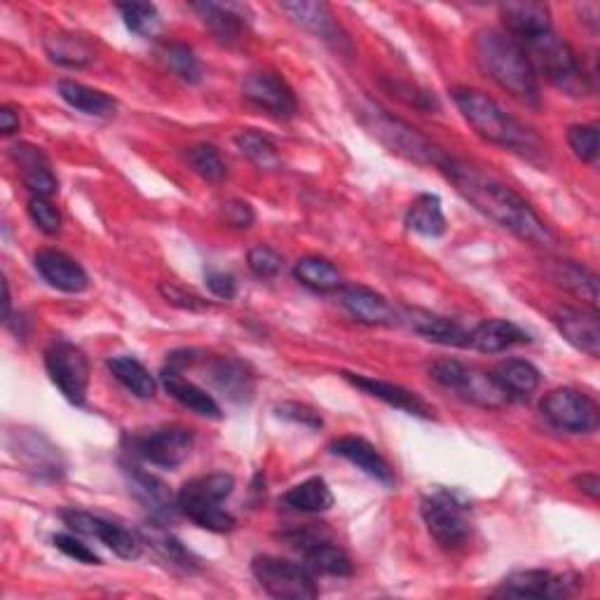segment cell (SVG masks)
I'll return each mask as SVG.
<instances>
[{
  "label": "cell",
  "mask_w": 600,
  "mask_h": 600,
  "mask_svg": "<svg viewBox=\"0 0 600 600\" xmlns=\"http://www.w3.org/2000/svg\"><path fill=\"white\" fill-rule=\"evenodd\" d=\"M474 54L479 68L506 95H512L525 106L539 108L542 97L537 73L516 39L498 29H481L474 35Z\"/></svg>",
  "instance_id": "2"
},
{
  "label": "cell",
  "mask_w": 600,
  "mask_h": 600,
  "mask_svg": "<svg viewBox=\"0 0 600 600\" xmlns=\"http://www.w3.org/2000/svg\"><path fill=\"white\" fill-rule=\"evenodd\" d=\"M493 378H495V383L502 388V392L506 394L509 402H525V399H531L537 392V388L542 383L539 371L525 359L500 361L498 367L493 369Z\"/></svg>",
  "instance_id": "27"
},
{
  "label": "cell",
  "mask_w": 600,
  "mask_h": 600,
  "mask_svg": "<svg viewBox=\"0 0 600 600\" xmlns=\"http://www.w3.org/2000/svg\"><path fill=\"white\" fill-rule=\"evenodd\" d=\"M118 12L122 14L124 26L141 39H153L162 26L160 12L153 3H120Z\"/></svg>",
  "instance_id": "40"
},
{
  "label": "cell",
  "mask_w": 600,
  "mask_h": 600,
  "mask_svg": "<svg viewBox=\"0 0 600 600\" xmlns=\"http://www.w3.org/2000/svg\"><path fill=\"white\" fill-rule=\"evenodd\" d=\"M108 371L113 373V378L124 390H130L139 399H153L157 392V380L134 357L122 354L108 359Z\"/></svg>",
  "instance_id": "35"
},
{
  "label": "cell",
  "mask_w": 600,
  "mask_h": 600,
  "mask_svg": "<svg viewBox=\"0 0 600 600\" xmlns=\"http://www.w3.org/2000/svg\"><path fill=\"white\" fill-rule=\"evenodd\" d=\"M329 450L334 456L348 460L350 465L361 469L367 477L380 481L383 486H394V471L390 462L380 456V450L373 444L361 439V436H340V439H336L329 446Z\"/></svg>",
  "instance_id": "21"
},
{
  "label": "cell",
  "mask_w": 600,
  "mask_h": 600,
  "mask_svg": "<svg viewBox=\"0 0 600 600\" xmlns=\"http://www.w3.org/2000/svg\"><path fill=\"white\" fill-rule=\"evenodd\" d=\"M29 216L33 226L45 234H57L62 230V214L47 197H31L29 199Z\"/></svg>",
  "instance_id": "46"
},
{
  "label": "cell",
  "mask_w": 600,
  "mask_h": 600,
  "mask_svg": "<svg viewBox=\"0 0 600 600\" xmlns=\"http://www.w3.org/2000/svg\"><path fill=\"white\" fill-rule=\"evenodd\" d=\"M294 277L313 291H321V294H329V291L342 288V275L340 270L321 257H305L294 265Z\"/></svg>",
  "instance_id": "37"
},
{
  "label": "cell",
  "mask_w": 600,
  "mask_h": 600,
  "mask_svg": "<svg viewBox=\"0 0 600 600\" xmlns=\"http://www.w3.org/2000/svg\"><path fill=\"white\" fill-rule=\"evenodd\" d=\"M581 587V577L575 572L552 570H519L504 577L498 596L506 598H568Z\"/></svg>",
  "instance_id": "12"
},
{
  "label": "cell",
  "mask_w": 600,
  "mask_h": 600,
  "mask_svg": "<svg viewBox=\"0 0 600 600\" xmlns=\"http://www.w3.org/2000/svg\"><path fill=\"white\" fill-rule=\"evenodd\" d=\"M3 294H6V298H3V319L10 321V303H12V296H10V284L6 280H3Z\"/></svg>",
  "instance_id": "56"
},
{
  "label": "cell",
  "mask_w": 600,
  "mask_h": 600,
  "mask_svg": "<svg viewBox=\"0 0 600 600\" xmlns=\"http://www.w3.org/2000/svg\"><path fill=\"white\" fill-rule=\"evenodd\" d=\"M568 143L581 162H598V124H572L568 130Z\"/></svg>",
  "instance_id": "45"
},
{
  "label": "cell",
  "mask_w": 600,
  "mask_h": 600,
  "mask_svg": "<svg viewBox=\"0 0 600 600\" xmlns=\"http://www.w3.org/2000/svg\"><path fill=\"white\" fill-rule=\"evenodd\" d=\"M157 291H160L162 298H165L174 307H181V310L203 313V310H207V307H209V303L205 298H199L197 294H193V291H188L186 286L174 284V282H162L157 286Z\"/></svg>",
  "instance_id": "47"
},
{
  "label": "cell",
  "mask_w": 600,
  "mask_h": 600,
  "mask_svg": "<svg viewBox=\"0 0 600 600\" xmlns=\"http://www.w3.org/2000/svg\"><path fill=\"white\" fill-rule=\"evenodd\" d=\"M544 272H547V277L556 286L570 291V294L585 301L591 310H596L598 307V277H596L593 270H589L587 265H581L577 261H549L547 265H544Z\"/></svg>",
  "instance_id": "26"
},
{
  "label": "cell",
  "mask_w": 600,
  "mask_h": 600,
  "mask_svg": "<svg viewBox=\"0 0 600 600\" xmlns=\"http://www.w3.org/2000/svg\"><path fill=\"white\" fill-rule=\"evenodd\" d=\"M35 270L39 275L57 291H64V294H83L89 286V277L85 268L70 259L68 253L57 251V249H41L35 253Z\"/></svg>",
  "instance_id": "16"
},
{
  "label": "cell",
  "mask_w": 600,
  "mask_h": 600,
  "mask_svg": "<svg viewBox=\"0 0 600 600\" xmlns=\"http://www.w3.org/2000/svg\"><path fill=\"white\" fill-rule=\"evenodd\" d=\"M195 446V434L188 427H157L143 434H134L130 448L134 456L162 469H174L184 465Z\"/></svg>",
  "instance_id": "10"
},
{
  "label": "cell",
  "mask_w": 600,
  "mask_h": 600,
  "mask_svg": "<svg viewBox=\"0 0 600 600\" xmlns=\"http://www.w3.org/2000/svg\"><path fill=\"white\" fill-rule=\"evenodd\" d=\"M528 334H525L521 326L509 319H486L481 321L474 331L467 334V345L465 348H471L483 354H498L504 352L514 345L528 342Z\"/></svg>",
  "instance_id": "25"
},
{
  "label": "cell",
  "mask_w": 600,
  "mask_h": 600,
  "mask_svg": "<svg viewBox=\"0 0 600 600\" xmlns=\"http://www.w3.org/2000/svg\"><path fill=\"white\" fill-rule=\"evenodd\" d=\"M52 542L62 554H66L68 558H76L78 563H85V566H99L101 563V558L92 549H89L87 544H83L78 537L59 533V535H54Z\"/></svg>",
  "instance_id": "51"
},
{
  "label": "cell",
  "mask_w": 600,
  "mask_h": 600,
  "mask_svg": "<svg viewBox=\"0 0 600 600\" xmlns=\"http://www.w3.org/2000/svg\"><path fill=\"white\" fill-rule=\"evenodd\" d=\"M143 542H151V547H155L157 554H160L162 558H165V560L174 563V566L184 568V570H188V572L197 570V560H195V556H193V554L184 547V544H181L172 533L162 531V528H153L151 533H145Z\"/></svg>",
  "instance_id": "41"
},
{
  "label": "cell",
  "mask_w": 600,
  "mask_h": 600,
  "mask_svg": "<svg viewBox=\"0 0 600 600\" xmlns=\"http://www.w3.org/2000/svg\"><path fill=\"white\" fill-rule=\"evenodd\" d=\"M554 324L558 334L566 338L572 348L589 357L600 354V324L596 310H577V307H558L554 313Z\"/></svg>",
  "instance_id": "20"
},
{
  "label": "cell",
  "mask_w": 600,
  "mask_h": 600,
  "mask_svg": "<svg viewBox=\"0 0 600 600\" xmlns=\"http://www.w3.org/2000/svg\"><path fill=\"white\" fill-rule=\"evenodd\" d=\"M305 566L313 570V575H326V577H350L354 572L352 558L345 554L331 539H321L313 547L303 549Z\"/></svg>",
  "instance_id": "33"
},
{
  "label": "cell",
  "mask_w": 600,
  "mask_h": 600,
  "mask_svg": "<svg viewBox=\"0 0 600 600\" xmlns=\"http://www.w3.org/2000/svg\"><path fill=\"white\" fill-rule=\"evenodd\" d=\"M178 502V512L188 516L199 528H205L209 533H230L238 521L230 512L221 506L223 502H211L205 498H197L193 493H186V490H181L176 495Z\"/></svg>",
  "instance_id": "29"
},
{
  "label": "cell",
  "mask_w": 600,
  "mask_h": 600,
  "mask_svg": "<svg viewBox=\"0 0 600 600\" xmlns=\"http://www.w3.org/2000/svg\"><path fill=\"white\" fill-rule=\"evenodd\" d=\"M205 284L211 294L221 301H232L234 296H238V282H234L230 272L209 270L205 275Z\"/></svg>",
  "instance_id": "53"
},
{
  "label": "cell",
  "mask_w": 600,
  "mask_h": 600,
  "mask_svg": "<svg viewBox=\"0 0 600 600\" xmlns=\"http://www.w3.org/2000/svg\"><path fill=\"white\" fill-rule=\"evenodd\" d=\"M275 413H277V417H282V421L301 425V427H307V429H319L324 425L321 415L313 406H307V404L282 402V404L275 406Z\"/></svg>",
  "instance_id": "49"
},
{
  "label": "cell",
  "mask_w": 600,
  "mask_h": 600,
  "mask_svg": "<svg viewBox=\"0 0 600 600\" xmlns=\"http://www.w3.org/2000/svg\"><path fill=\"white\" fill-rule=\"evenodd\" d=\"M575 486L581 490V493L589 495L591 500H598V495H600V479H598V474L575 477Z\"/></svg>",
  "instance_id": "55"
},
{
  "label": "cell",
  "mask_w": 600,
  "mask_h": 600,
  "mask_svg": "<svg viewBox=\"0 0 600 600\" xmlns=\"http://www.w3.org/2000/svg\"><path fill=\"white\" fill-rule=\"evenodd\" d=\"M160 383L172 399H176L181 406H186L203 417H211V421H218V417H221V406L216 404V399L209 392H205L203 388L190 383L188 378L181 375V371H174L167 367L165 371L160 373Z\"/></svg>",
  "instance_id": "28"
},
{
  "label": "cell",
  "mask_w": 600,
  "mask_h": 600,
  "mask_svg": "<svg viewBox=\"0 0 600 600\" xmlns=\"http://www.w3.org/2000/svg\"><path fill=\"white\" fill-rule=\"evenodd\" d=\"M234 143L242 151L247 160L261 170H277L282 165V157L277 151V143L272 141L268 134L257 130H244L234 137Z\"/></svg>",
  "instance_id": "38"
},
{
  "label": "cell",
  "mask_w": 600,
  "mask_h": 600,
  "mask_svg": "<svg viewBox=\"0 0 600 600\" xmlns=\"http://www.w3.org/2000/svg\"><path fill=\"white\" fill-rule=\"evenodd\" d=\"M20 111L14 106H3L0 108V132L6 137H12L14 132H20Z\"/></svg>",
  "instance_id": "54"
},
{
  "label": "cell",
  "mask_w": 600,
  "mask_h": 600,
  "mask_svg": "<svg viewBox=\"0 0 600 600\" xmlns=\"http://www.w3.org/2000/svg\"><path fill=\"white\" fill-rule=\"evenodd\" d=\"M523 50L528 54L535 73L539 70L560 92L570 97H589L593 92V80L585 64L579 62L575 50L558 39L554 31L525 43Z\"/></svg>",
  "instance_id": "4"
},
{
  "label": "cell",
  "mask_w": 600,
  "mask_h": 600,
  "mask_svg": "<svg viewBox=\"0 0 600 600\" xmlns=\"http://www.w3.org/2000/svg\"><path fill=\"white\" fill-rule=\"evenodd\" d=\"M251 572L263 591L280 600H313L319 596L313 570L305 563H294L280 556H257Z\"/></svg>",
  "instance_id": "8"
},
{
  "label": "cell",
  "mask_w": 600,
  "mask_h": 600,
  "mask_svg": "<svg viewBox=\"0 0 600 600\" xmlns=\"http://www.w3.org/2000/svg\"><path fill=\"white\" fill-rule=\"evenodd\" d=\"M188 162L195 174H199L205 181H211V184H218V181H223L228 176V165L214 145L207 143L195 145V149L188 151Z\"/></svg>",
  "instance_id": "42"
},
{
  "label": "cell",
  "mask_w": 600,
  "mask_h": 600,
  "mask_svg": "<svg viewBox=\"0 0 600 600\" xmlns=\"http://www.w3.org/2000/svg\"><path fill=\"white\" fill-rule=\"evenodd\" d=\"M162 54H165V62L178 80H184L188 85L203 83V64H199L193 47L184 43H170L165 45V52Z\"/></svg>",
  "instance_id": "39"
},
{
  "label": "cell",
  "mask_w": 600,
  "mask_h": 600,
  "mask_svg": "<svg viewBox=\"0 0 600 600\" xmlns=\"http://www.w3.org/2000/svg\"><path fill=\"white\" fill-rule=\"evenodd\" d=\"M211 385L232 404H249L257 392V375L244 361L234 357H218L209 363Z\"/></svg>",
  "instance_id": "19"
},
{
  "label": "cell",
  "mask_w": 600,
  "mask_h": 600,
  "mask_svg": "<svg viewBox=\"0 0 600 600\" xmlns=\"http://www.w3.org/2000/svg\"><path fill=\"white\" fill-rule=\"evenodd\" d=\"M244 97L253 103L263 108V111L277 116V118H294L298 111V101L294 89L280 76V73L272 70H257L249 73L242 83Z\"/></svg>",
  "instance_id": "13"
},
{
  "label": "cell",
  "mask_w": 600,
  "mask_h": 600,
  "mask_svg": "<svg viewBox=\"0 0 600 600\" xmlns=\"http://www.w3.org/2000/svg\"><path fill=\"white\" fill-rule=\"evenodd\" d=\"M291 20H294L298 26L305 31L315 33L317 39L324 43H329L338 52H352V43L348 39V33L342 31L338 24L334 10L326 3H317V0H296V3H282L280 6Z\"/></svg>",
  "instance_id": "14"
},
{
  "label": "cell",
  "mask_w": 600,
  "mask_h": 600,
  "mask_svg": "<svg viewBox=\"0 0 600 600\" xmlns=\"http://www.w3.org/2000/svg\"><path fill=\"white\" fill-rule=\"evenodd\" d=\"M542 415L563 432L570 434H589L598 427V406L593 399L585 392L572 388L552 390L542 399Z\"/></svg>",
  "instance_id": "11"
},
{
  "label": "cell",
  "mask_w": 600,
  "mask_h": 600,
  "mask_svg": "<svg viewBox=\"0 0 600 600\" xmlns=\"http://www.w3.org/2000/svg\"><path fill=\"white\" fill-rule=\"evenodd\" d=\"M59 97L76 111L85 116H95V118H108L118 111V101L113 97H108L101 89L87 87L83 83H73V80H62L57 85Z\"/></svg>",
  "instance_id": "30"
},
{
  "label": "cell",
  "mask_w": 600,
  "mask_h": 600,
  "mask_svg": "<svg viewBox=\"0 0 600 600\" xmlns=\"http://www.w3.org/2000/svg\"><path fill=\"white\" fill-rule=\"evenodd\" d=\"M203 24L211 31L214 39L223 45H234L244 33L247 26V8L238 3H193L190 6Z\"/></svg>",
  "instance_id": "22"
},
{
  "label": "cell",
  "mask_w": 600,
  "mask_h": 600,
  "mask_svg": "<svg viewBox=\"0 0 600 600\" xmlns=\"http://www.w3.org/2000/svg\"><path fill=\"white\" fill-rule=\"evenodd\" d=\"M452 99H456L462 118L474 127L481 139L514 151L531 162H542L544 155H547L544 153L547 149H544V143L533 130H528L514 116H509L495 99H490L479 89L458 87L452 92Z\"/></svg>",
  "instance_id": "3"
},
{
  "label": "cell",
  "mask_w": 600,
  "mask_h": 600,
  "mask_svg": "<svg viewBox=\"0 0 600 600\" xmlns=\"http://www.w3.org/2000/svg\"><path fill=\"white\" fill-rule=\"evenodd\" d=\"M24 186L31 193V197H50L57 193L59 181L52 174L50 165H41L24 172Z\"/></svg>",
  "instance_id": "50"
},
{
  "label": "cell",
  "mask_w": 600,
  "mask_h": 600,
  "mask_svg": "<svg viewBox=\"0 0 600 600\" xmlns=\"http://www.w3.org/2000/svg\"><path fill=\"white\" fill-rule=\"evenodd\" d=\"M92 537L101 539L108 549L124 560H137L145 547L143 537L137 531L127 528V525L116 523V521H106L101 516H97V521H95Z\"/></svg>",
  "instance_id": "34"
},
{
  "label": "cell",
  "mask_w": 600,
  "mask_h": 600,
  "mask_svg": "<svg viewBox=\"0 0 600 600\" xmlns=\"http://www.w3.org/2000/svg\"><path fill=\"white\" fill-rule=\"evenodd\" d=\"M421 514L429 535L444 549H458L471 535L469 504L456 490L439 488L423 498Z\"/></svg>",
  "instance_id": "6"
},
{
  "label": "cell",
  "mask_w": 600,
  "mask_h": 600,
  "mask_svg": "<svg viewBox=\"0 0 600 600\" xmlns=\"http://www.w3.org/2000/svg\"><path fill=\"white\" fill-rule=\"evenodd\" d=\"M181 490H186V493H193L197 498L211 500V502H226L234 490V479L230 474H226V471H216V474L188 481Z\"/></svg>",
  "instance_id": "43"
},
{
  "label": "cell",
  "mask_w": 600,
  "mask_h": 600,
  "mask_svg": "<svg viewBox=\"0 0 600 600\" xmlns=\"http://www.w3.org/2000/svg\"><path fill=\"white\" fill-rule=\"evenodd\" d=\"M45 50L47 57L68 68H83L87 64H92L95 52L89 47V43L83 39V35L76 33H54L50 39H45Z\"/></svg>",
  "instance_id": "36"
},
{
  "label": "cell",
  "mask_w": 600,
  "mask_h": 600,
  "mask_svg": "<svg viewBox=\"0 0 600 600\" xmlns=\"http://www.w3.org/2000/svg\"><path fill=\"white\" fill-rule=\"evenodd\" d=\"M342 378L348 380V383H352L354 388H359L361 392H367V394L380 399V402H385L392 408H399V411H404V413L415 415V417H425V421L434 417V408L417 392H411V390H406L402 385H394V383H388V380H378V378H371V375L342 373Z\"/></svg>",
  "instance_id": "18"
},
{
  "label": "cell",
  "mask_w": 600,
  "mask_h": 600,
  "mask_svg": "<svg viewBox=\"0 0 600 600\" xmlns=\"http://www.w3.org/2000/svg\"><path fill=\"white\" fill-rule=\"evenodd\" d=\"M439 170L446 174L456 190L467 199V203L481 211L490 221L500 228L516 234L519 240L528 242L537 249H556L558 238L556 232L542 221L537 211L525 203V199L504 186L495 176L486 174L483 170L469 165L465 160L444 157Z\"/></svg>",
  "instance_id": "1"
},
{
  "label": "cell",
  "mask_w": 600,
  "mask_h": 600,
  "mask_svg": "<svg viewBox=\"0 0 600 600\" xmlns=\"http://www.w3.org/2000/svg\"><path fill=\"white\" fill-rule=\"evenodd\" d=\"M247 263H249V270L253 272V275L261 277V280L275 277L277 272L282 270V257H280V253H277L275 249H270V247H265V244L253 247V249L249 251Z\"/></svg>",
  "instance_id": "48"
},
{
  "label": "cell",
  "mask_w": 600,
  "mask_h": 600,
  "mask_svg": "<svg viewBox=\"0 0 600 600\" xmlns=\"http://www.w3.org/2000/svg\"><path fill=\"white\" fill-rule=\"evenodd\" d=\"M434 383L456 392L465 402H471L483 408H502L509 399L502 388L495 383L493 373H486L481 369L467 367L458 359H441L429 369Z\"/></svg>",
  "instance_id": "7"
},
{
  "label": "cell",
  "mask_w": 600,
  "mask_h": 600,
  "mask_svg": "<svg viewBox=\"0 0 600 600\" xmlns=\"http://www.w3.org/2000/svg\"><path fill=\"white\" fill-rule=\"evenodd\" d=\"M282 504L301 514H321L334 506V493L321 477L307 479L282 495Z\"/></svg>",
  "instance_id": "32"
},
{
  "label": "cell",
  "mask_w": 600,
  "mask_h": 600,
  "mask_svg": "<svg viewBox=\"0 0 600 600\" xmlns=\"http://www.w3.org/2000/svg\"><path fill=\"white\" fill-rule=\"evenodd\" d=\"M399 321H404L411 331L432 342L452 345V348H465L467 345L469 331H465L458 321L434 315L429 310H421V307H406L404 313H399Z\"/></svg>",
  "instance_id": "23"
},
{
  "label": "cell",
  "mask_w": 600,
  "mask_h": 600,
  "mask_svg": "<svg viewBox=\"0 0 600 600\" xmlns=\"http://www.w3.org/2000/svg\"><path fill=\"white\" fill-rule=\"evenodd\" d=\"M47 375L68 404L83 406L89 388V361L85 352L68 340H57L45 352Z\"/></svg>",
  "instance_id": "9"
},
{
  "label": "cell",
  "mask_w": 600,
  "mask_h": 600,
  "mask_svg": "<svg viewBox=\"0 0 600 600\" xmlns=\"http://www.w3.org/2000/svg\"><path fill=\"white\" fill-rule=\"evenodd\" d=\"M221 221L230 228L247 230L257 221V214H253L249 203H242V199H228V203L221 205Z\"/></svg>",
  "instance_id": "52"
},
{
  "label": "cell",
  "mask_w": 600,
  "mask_h": 600,
  "mask_svg": "<svg viewBox=\"0 0 600 600\" xmlns=\"http://www.w3.org/2000/svg\"><path fill=\"white\" fill-rule=\"evenodd\" d=\"M406 226L408 230L423 234V238H441L448 223H446L439 195H432V193L417 195L406 211Z\"/></svg>",
  "instance_id": "31"
},
{
  "label": "cell",
  "mask_w": 600,
  "mask_h": 600,
  "mask_svg": "<svg viewBox=\"0 0 600 600\" xmlns=\"http://www.w3.org/2000/svg\"><path fill=\"white\" fill-rule=\"evenodd\" d=\"M127 474V483H130V490L134 493V498L153 512L160 519H172L174 512H178V502L176 498L170 493V488L162 483L157 477L149 474V471H143L137 465L124 467Z\"/></svg>",
  "instance_id": "24"
},
{
  "label": "cell",
  "mask_w": 600,
  "mask_h": 600,
  "mask_svg": "<svg viewBox=\"0 0 600 600\" xmlns=\"http://www.w3.org/2000/svg\"><path fill=\"white\" fill-rule=\"evenodd\" d=\"M383 85H385V89L392 97L417 108V111H423V113L439 111V101H436V97L432 92H427V89H423V87L404 83V80H388V78L383 80Z\"/></svg>",
  "instance_id": "44"
},
{
  "label": "cell",
  "mask_w": 600,
  "mask_h": 600,
  "mask_svg": "<svg viewBox=\"0 0 600 600\" xmlns=\"http://www.w3.org/2000/svg\"><path fill=\"white\" fill-rule=\"evenodd\" d=\"M500 20L506 33L516 39L521 45L531 43L539 35L552 31V10L535 0H519V3L500 6Z\"/></svg>",
  "instance_id": "15"
},
{
  "label": "cell",
  "mask_w": 600,
  "mask_h": 600,
  "mask_svg": "<svg viewBox=\"0 0 600 600\" xmlns=\"http://www.w3.org/2000/svg\"><path fill=\"white\" fill-rule=\"evenodd\" d=\"M359 118L369 127L373 137H378L390 151L399 155L421 162V165H434V167H439L441 160L446 157V153L436 149L427 137H423L408 122L388 113L385 108L367 103L359 108Z\"/></svg>",
  "instance_id": "5"
},
{
  "label": "cell",
  "mask_w": 600,
  "mask_h": 600,
  "mask_svg": "<svg viewBox=\"0 0 600 600\" xmlns=\"http://www.w3.org/2000/svg\"><path fill=\"white\" fill-rule=\"evenodd\" d=\"M340 303L345 310L350 313V317L359 324L367 326H390L399 321V313L394 310V305L378 291L361 286V284H350L340 288Z\"/></svg>",
  "instance_id": "17"
}]
</instances>
